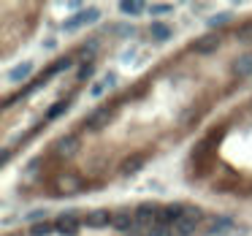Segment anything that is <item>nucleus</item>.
<instances>
[{"label":"nucleus","instance_id":"1","mask_svg":"<svg viewBox=\"0 0 252 236\" xmlns=\"http://www.w3.org/2000/svg\"><path fill=\"white\" fill-rule=\"evenodd\" d=\"M201 220H204V212H201L198 207H190L187 212H184V217L174 225V234L176 236H193L195 228L201 225Z\"/></svg>","mask_w":252,"mask_h":236},{"label":"nucleus","instance_id":"2","mask_svg":"<svg viewBox=\"0 0 252 236\" xmlns=\"http://www.w3.org/2000/svg\"><path fill=\"white\" fill-rule=\"evenodd\" d=\"M114 109L103 106V109H95L92 114H87V119H84V130H90V133H98V130H103L106 125H109V119H112Z\"/></svg>","mask_w":252,"mask_h":236},{"label":"nucleus","instance_id":"3","mask_svg":"<svg viewBox=\"0 0 252 236\" xmlns=\"http://www.w3.org/2000/svg\"><path fill=\"white\" fill-rule=\"evenodd\" d=\"M184 212H187V209H184L182 204H168L165 209L158 212V225L160 228H165V225H176L179 220L184 217Z\"/></svg>","mask_w":252,"mask_h":236},{"label":"nucleus","instance_id":"4","mask_svg":"<svg viewBox=\"0 0 252 236\" xmlns=\"http://www.w3.org/2000/svg\"><path fill=\"white\" fill-rule=\"evenodd\" d=\"M98 17H100V11H98V8H95V6H90V8H84V11H79L76 17H73V19H68V22H65L63 27L68 30V33H70V30H76V27H84V24H95V22H98Z\"/></svg>","mask_w":252,"mask_h":236},{"label":"nucleus","instance_id":"5","mask_svg":"<svg viewBox=\"0 0 252 236\" xmlns=\"http://www.w3.org/2000/svg\"><path fill=\"white\" fill-rule=\"evenodd\" d=\"M54 190H57L60 195H73L82 190V179L76 177V174H60L57 179H54Z\"/></svg>","mask_w":252,"mask_h":236},{"label":"nucleus","instance_id":"6","mask_svg":"<svg viewBox=\"0 0 252 236\" xmlns=\"http://www.w3.org/2000/svg\"><path fill=\"white\" fill-rule=\"evenodd\" d=\"M54 231H60L63 236H76V231H79V217H76V212L60 214V217L54 220Z\"/></svg>","mask_w":252,"mask_h":236},{"label":"nucleus","instance_id":"7","mask_svg":"<svg viewBox=\"0 0 252 236\" xmlns=\"http://www.w3.org/2000/svg\"><path fill=\"white\" fill-rule=\"evenodd\" d=\"M220 44H223V38H220L217 33H206V36L195 38L193 49L198 54H211V52H217V49H220Z\"/></svg>","mask_w":252,"mask_h":236},{"label":"nucleus","instance_id":"8","mask_svg":"<svg viewBox=\"0 0 252 236\" xmlns=\"http://www.w3.org/2000/svg\"><path fill=\"white\" fill-rule=\"evenodd\" d=\"M112 220H114V214L109 209H92L84 217V225L87 228H106V225H112Z\"/></svg>","mask_w":252,"mask_h":236},{"label":"nucleus","instance_id":"9","mask_svg":"<svg viewBox=\"0 0 252 236\" xmlns=\"http://www.w3.org/2000/svg\"><path fill=\"white\" fill-rule=\"evenodd\" d=\"M54 152H57L60 158H73V155L79 152V139H76V136H63V139H57V144H54Z\"/></svg>","mask_w":252,"mask_h":236},{"label":"nucleus","instance_id":"10","mask_svg":"<svg viewBox=\"0 0 252 236\" xmlns=\"http://www.w3.org/2000/svg\"><path fill=\"white\" fill-rule=\"evenodd\" d=\"M233 76L236 79H247V76H252V52H247V54H241V57H236L233 60Z\"/></svg>","mask_w":252,"mask_h":236},{"label":"nucleus","instance_id":"11","mask_svg":"<svg viewBox=\"0 0 252 236\" xmlns=\"http://www.w3.org/2000/svg\"><path fill=\"white\" fill-rule=\"evenodd\" d=\"M112 225L117 231H136L138 228V223H136V212H114Z\"/></svg>","mask_w":252,"mask_h":236},{"label":"nucleus","instance_id":"12","mask_svg":"<svg viewBox=\"0 0 252 236\" xmlns=\"http://www.w3.org/2000/svg\"><path fill=\"white\" fill-rule=\"evenodd\" d=\"M158 212H160V209L155 207V204H141V207L136 209V223H138V225L158 223Z\"/></svg>","mask_w":252,"mask_h":236},{"label":"nucleus","instance_id":"13","mask_svg":"<svg viewBox=\"0 0 252 236\" xmlns=\"http://www.w3.org/2000/svg\"><path fill=\"white\" fill-rule=\"evenodd\" d=\"M214 139H220V133H217V130H214V133H211L209 139H204V142H198V144H195V149H193V155H190V160H193V163H201V160H204L206 155H209L211 142H214Z\"/></svg>","mask_w":252,"mask_h":236},{"label":"nucleus","instance_id":"14","mask_svg":"<svg viewBox=\"0 0 252 236\" xmlns=\"http://www.w3.org/2000/svg\"><path fill=\"white\" fill-rule=\"evenodd\" d=\"M147 163V155H141V152H136V155H130V158H125L122 160V165H119V171L128 177V174H136L141 168V165Z\"/></svg>","mask_w":252,"mask_h":236},{"label":"nucleus","instance_id":"15","mask_svg":"<svg viewBox=\"0 0 252 236\" xmlns=\"http://www.w3.org/2000/svg\"><path fill=\"white\" fill-rule=\"evenodd\" d=\"M230 228H233V220L230 217H214L209 223V236H223V234H228Z\"/></svg>","mask_w":252,"mask_h":236},{"label":"nucleus","instance_id":"16","mask_svg":"<svg viewBox=\"0 0 252 236\" xmlns=\"http://www.w3.org/2000/svg\"><path fill=\"white\" fill-rule=\"evenodd\" d=\"M149 36L155 38V41H168L171 36H174V30L168 27V24H163V22H152V27H149Z\"/></svg>","mask_w":252,"mask_h":236},{"label":"nucleus","instance_id":"17","mask_svg":"<svg viewBox=\"0 0 252 236\" xmlns=\"http://www.w3.org/2000/svg\"><path fill=\"white\" fill-rule=\"evenodd\" d=\"M30 73H33V63H22V65H17V68L8 71V82H22V79H27Z\"/></svg>","mask_w":252,"mask_h":236},{"label":"nucleus","instance_id":"18","mask_svg":"<svg viewBox=\"0 0 252 236\" xmlns=\"http://www.w3.org/2000/svg\"><path fill=\"white\" fill-rule=\"evenodd\" d=\"M144 8H147V6H144V3H138V0H122V3H119V11L130 14V17H138Z\"/></svg>","mask_w":252,"mask_h":236},{"label":"nucleus","instance_id":"19","mask_svg":"<svg viewBox=\"0 0 252 236\" xmlns=\"http://www.w3.org/2000/svg\"><path fill=\"white\" fill-rule=\"evenodd\" d=\"M52 228H54V223H46V220H44V223H33V225H30L27 234L30 236H49V234H52Z\"/></svg>","mask_w":252,"mask_h":236},{"label":"nucleus","instance_id":"20","mask_svg":"<svg viewBox=\"0 0 252 236\" xmlns=\"http://www.w3.org/2000/svg\"><path fill=\"white\" fill-rule=\"evenodd\" d=\"M236 41H241V44H252V22L241 24V27L236 30Z\"/></svg>","mask_w":252,"mask_h":236},{"label":"nucleus","instance_id":"21","mask_svg":"<svg viewBox=\"0 0 252 236\" xmlns=\"http://www.w3.org/2000/svg\"><path fill=\"white\" fill-rule=\"evenodd\" d=\"M171 11H174L171 3H152V6H149V14H152V17H163V14H171Z\"/></svg>","mask_w":252,"mask_h":236},{"label":"nucleus","instance_id":"22","mask_svg":"<svg viewBox=\"0 0 252 236\" xmlns=\"http://www.w3.org/2000/svg\"><path fill=\"white\" fill-rule=\"evenodd\" d=\"M198 119H201V109H187V112L182 114V119H179V122H182L184 128H187V125L198 122Z\"/></svg>","mask_w":252,"mask_h":236},{"label":"nucleus","instance_id":"23","mask_svg":"<svg viewBox=\"0 0 252 236\" xmlns=\"http://www.w3.org/2000/svg\"><path fill=\"white\" fill-rule=\"evenodd\" d=\"M63 112H68V103H65V100H57V103H54V106L46 112V119H57Z\"/></svg>","mask_w":252,"mask_h":236},{"label":"nucleus","instance_id":"24","mask_svg":"<svg viewBox=\"0 0 252 236\" xmlns=\"http://www.w3.org/2000/svg\"><path fill=\"white\" fill-rule=\"evenodd\" d=\"M114 30V33H117V36H136V27H133V24H117V27H112Z\"/></svg>","mask_w":252,"mask_h":236},{"label":"nucleus","instance_id":"25","mask_svg":"<svg viewBox=\"0 0 252 236\" xmlns=\"http://www.w3.org/2000/svg\"><path fill=\"white\" fill-rule=\"evenodd\" d=\"M92 71H95V68H92V63H84L82 68H79L76 79H79V82H84V79H90V76H92Z\"/></svg>","mask_w":252,"mask_h":236},{"label":"nucleus","instance_id":"26","mask_svg":"<svg viewBox=\"0 0 252 236\" xmlns=\"http://www.w3.org/2000/svg\"><path fill=\"white\" fill-rule=\"evenodd\" d=\"M228 22H230V14H217V17L209 19L211 27H220V24H228Z\"/></svg>","mask_w":252,"mask_h":236},{"label":"nucleus","instance_id":"27","mask_svg":"<svg viewBox=\"0 0 252 236\" xmlns=\"http://www.w3.org/2000/svg\"><path fill=\"white\" fill-rule=\"evenodd\" d=\"M106 90H109V82H106V79H103V82L92 84V90H90V95H95V98H98V95H103Z\"/></svg>","mask_w":252,"mask_h":236},{"label":"nucleus","instance_id":"28","mask_svg":"<svg viewBox=\"0 0 252 236\" xmlns=\"http://www.w3.org/2000/svg\"><path fill=\"white\" fill-rule=\"evenodd\" d=\"M27 217H30V220H41V217H44V212H41V209H35V212H30V214H27ZM41 223H44V220H41Z\"/></svg>","mask_w":252,"mask_h":236},{"label":"nucleus","instance_id":"29","mask_svg":"<svg viewBox=\"0 0 252 236\" xmlns=\"http://www.w3.org/2000/svg\"><path fill=\"white\" fill-rule=\"evenodd\" d=\"M8 160H11V147L3 149V163H8Z\"/></svg>","mask_w":252,"mask_h":236}]
</instances>
